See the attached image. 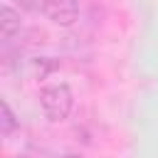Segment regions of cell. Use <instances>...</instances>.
Masks as SVG:
<instances>
[{
	"mask_svg": "<svg viewBox=\"0 0 158 158\" xmlns=\"http://www.w3.org/2000/svg\"><path fill=\"white\" fill-rule=\"evenodd\" d=\"M40 104L49 121H64L72 111V89L67 84H49L40 89Z\"/></svg>",
	"mask_w": 158,
	"mask_h": 158,
	"instance_id": "1",
	"label": "cell"
},
{
	"mask_svg": "<svg viewBox=\"0 0 158 158\" xmlns=\"http://www.w3.org/2000/svg\"><path fill=\"white\" fill-rule=\"evenodd\" d=\"M42 12L57 25H72L79 17V5L74 0H47Z\"/></svg>",
	"mask_w": 158,
	"mask_h": 158,
	"instance_id": "2",
	"label": "cell"
},
{
	"mask_svg": "<svg viewBox=\"0 0 158 158\" xmlns=\"http://www.w3.org/2000/svg\"><path fill=\"white\" fill-rule=\"evenodd\" d=\"M22 20H20V12L5 2H0V35L2 37H12L17 30H20Z\"/></svg>",
	"mask_w": 158,
	"mask_h": 158,
	"instance_id": "3",
	"label": "cell"
},
{
	"mask_svg": "<svg viewBox=\"0 0 158 158\" xmlns=\"http://www.w3.org/2000/svg\"><path fill=\"white\" fill-rule=\"evenodd\" d=\"M15 131H17V121H15V114H12L10 104L7 101H0V133L7 138Z\"/></svg>",
	"mask_w": 158,
	"mask_h": 158,
	"instance_id": "4",
	"label": "cell"
},
{
	"mask_svg": "<svg viewBox=\"0 0 158 158\" xmlns=\"http://www.w3.org/2000/svg\"><path fill=\"white\" fill-rule=\"evenodd\" d=\"M64 158H77V156H64Z\"/></svg>",
	"mask_w": 158,
	"mask_h": 158,
	"instance_id": "5",
	"label": "cell"
},
{
	"mask_svg": "<svg viewBox=\"0 0 158 158\" xmlns=\"http://www.w3.org/2000/svg\"><path fill=\"white\" fill-rule=\"evenodd\" d=\"M17 158H25V156H17Z\"/></svg>",
	"mask_w": 158,
	"mask_h": 158,
	"instance_id": "6",
	"label": "cell"
}]
</instances>
